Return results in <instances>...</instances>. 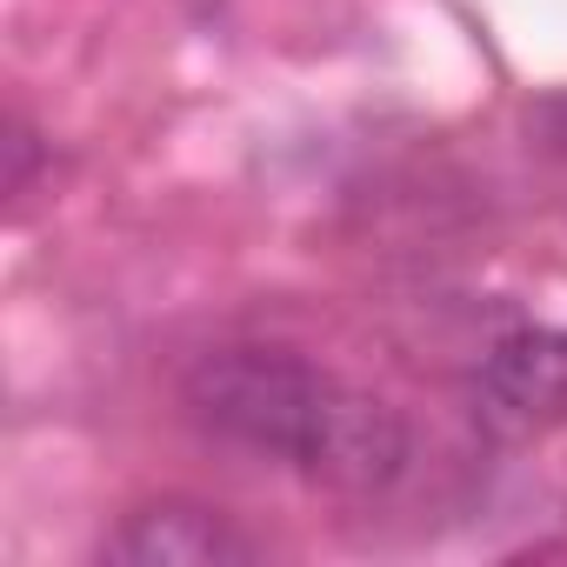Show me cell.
<instances>
[{
	"label": "cell",
	"instance_id": "cell-4",
	"mask_svg": "<svg viewBox=\"0 0 567 567\" xmlns=\"http://www.w3.org/2000/svg\"><path fill=\"white\" fill-rule=\"evenodd\" d=\"M527 134H534V147H547V154L567 161V94L534 101V107H527Z\"/></svg>",
	"mask_w": 567,
	"mask_h": 567
},
{
	"label": "cell",
	"instance_id": "cell-1",
	"mask_svg": "<svg viewBox=\"0 0 567 567\" xmlns=\"http://www.w3.org/2000/svg\"><path fill=\"white\" fill-rule=\"evenodd\" d=\"M181 401L214 441L280 461L341 494H381L408 467V421L295 348H214L187 368Z\"/></svg>",
	"mask_w": 567,
	"mask_h": 567
},
{
	"label": "cell",
	"instance_id": "cell-5",
	"mask_svg": "<svg viewBox=\"0 0 567 567\" xmlns=\"http://www.w3.org/2000/svg\"><path fill=\"white\" fill-rule=\"evenodd\" d=\"M8 194H28V181H34V161H41V141H34V127L28 121H8Z\"/></svg>",
	"mask_w": 567,
	"mask_h": 567
},
{
	"label": "cell",
	"instance_id": "cell-3",
	"mask_svg": "<svg viewBox=\"0 0 567 567\" xmlns=\"http://www.w3.org/2000/svg\"><path fill=\"white\" fill-rule=\"evenodd\" d=\"M101 554L121 560V567H247L260 547H254L220 507L167 494V501L134 507V514L107 534Z\"/></svg>",
	"mask_w": 567,
	"mask_h": 567
},
{
	"label": "cell",
	"instance_id": "cell-2",
	"mask_svg": "<svg viewBox=\"0 0 567 567\" xmlns=\"http://www.w3.org/2000/svg\"><path fill=\"white\" fill-rule=\"evenodd\" d=\"M474 414L501 441H527L567 421V328H514L474 374Z\"/></svg>",
	"mask_w": 567,
	"mask_h": 567
}]
</instances>
